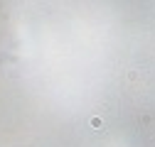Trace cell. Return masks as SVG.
<instances>
[{"label":"cell","mask_w":155,"mask_h":147,"mask_svg":"<svg viewBox=\"0 0 155 147\" xmlns=\"http://www.w3.org/2000/svg\"><path fill=\"white\" fill-rule=\"evenodd\" d=\"M91 125H94V127H101L104 120H101V118H91Z\"/></svg>","instance_id":"1"}]
</instances>
